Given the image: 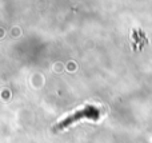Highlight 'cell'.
Returning <instances> with one entry per match:
<instances>
[{
  "label": "cell",
  "mask_w": 152,
  "mask_h": 143,
  "mask_svg": "<svg viewBox=\"0 0 152 143\" xmlns=\"http://www.w3.org/2000/svg\"><path fill=\"white\" fill-rule=\"evenodd\" d=\"M87 114H92V115H96V117H97L99 111L96 110V107H95V106H91V104H86V106L80 107V109L74 110L71 114L66 115V117H64L61 120H59V123H58V126H56V128H64V127H67V126L71 125V123L77 122L80 118H84V115H87Z\"/></svg>",
  "instance_id": "6da1fadb"
},
{
  "label": "cell",
  "mask_w": 152,
  "mask_h": 143,
  "mask_svg": "<svg viewBox=\"0 0 152 143\" xmlns=\"http://www.w3.org/2000/svg\"><path fill=\"white\" fill-rule=\"evenodd\" d=\"M132 39H134V48L135 50H142L145 44H148V39L145 37V35L143 34L140 29H134L132 34Z\"/></svg>",
  "instance_id": "7a4b0ae2"
}]
</instances>
